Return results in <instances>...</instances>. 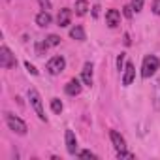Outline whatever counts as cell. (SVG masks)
<instances>
[{
    "label": "cell",
    "mask_w": 160,
    "mask_h": 160,
    "mask_svg": "<svg viewBox=\"0 0 160 160\" xmlns=\"http://www.w3.org/2000/svg\"><path fill=\"white\" fill-rule=\"evenodd\" d=\"M158 68H160V60H158V57H154V55H147V57L143 58V64H141V77H143V79H149L151 75L156 73Z\"/></svg>",
    "instance_id": "obj_1"
},
{
    "label": "cell",
    "mask_w": 160,
    "mask_h": 160,
    "mask_svg": "<svg viewBox=\"0 0 160 160\" xmlns=\"http://www.w3.org/2000/svg\"><path fill=\"white\" fill-rule=\"evenodd\" d=\"M4 119H6V124L10 126V130H13L15 134H19V136H25L27 134V122L25 121H21L19 117H15L13 113H10V111H6L4 113Z\"/></svg>",
    "instance_id": "obj_2"
},
{
    "label": "cell",
    "mask_w": 160,
    "mask_h": 160,
    "mask_svg": "<svg viewBox=\"0 0 160 160\" xmlns=\"http://www.w3.org/2000/svg\"><path fill=\"white\" fill-rule=\"evenodd\" d=\"M28 100H30V106L34 108L36 115L40 121H45V111H43V106H42V96L36 89H28Z\"/></svg>",
    "instance_id": "obj_3"
},
{
    "label": "cell",
    "mask_w": 160,
    "mask_h": 160,
    "mask_svg": "<svg viewBox=\"0 0 160 160\" xmlns=\"http://www.w3.org/2000/svg\"><path fill=\"white\" fill-rule=\"evenodd\" d=\"M0 66L4 70H12L17 66V60H15V55L10 51L8 45H2L0 47Z\"/></svg>",
    "instance_id": "obj_4"
},
{
    "label": "cell",
    "mask_w": 160,
    "mask_h": 160,
    "mask_svg": "<svg viewBox=\"0 0 160 160\" xmlns=\"http://www.w3.org/2000/svg\"><path fill=\"white\" fill-rule=\"evenodd\" d=\"M45 68H47V72H49L51 75H58V73L66 68V60H64L62 55H55V57H51V58L47 60Z\"/></svg>",
    "instance_id": "obj_5"
},
{
    "label": "cell",
    "mask_w": 160,
    "mask_h": 160,
    "mask_svg": "<svg viewBox=\"0 0 160 160\" xmlns=\"http://www.w3.org/2000/svg\"><path fill=\"white\" fill-rule=\"evenodd\" d=\"M106 23L109 28H115L121 25V12L119 10H108L106 12Z\"/></svg>",
    "instance_id": "obj_6"
},
{
    "label": "cell",
    "mask_w": 160,
    "mask_h": 160,
    "mask_svg": "<svg viewBox=\"0 0 160 160\" xmlns=\"http://www.w3.org/2000/svg\"><path fill=\"white\" fill-rule=\"evenodd\" d=\"M109 138H111V143H113L115 151H124V149H126V141H124V138H122L117 130H111V132H109Z\"/></svg>",
    "instance_id": "obj_7"
},
{
    "label": "cell",
    "mask_w": 160,
    "mask_h": 160,
    "mask_svg": "<svg viewBox=\"0 0 160 160\" xmlns=\"http://www.w3.org/2000/svg\"><path fill=\"white\" fill-rule=\"evenodd\" d=\"M134 75H136L134 64H132V62H126V64H124V75H122V85H124V87L132 85V81H134Z\"/></svg>",
    "instance_id": "obj_8"
},
{
    "label": "cell",
    "mask_w": 160,
    "mask_h": 160,
    "mask_svg": "<svg viewBox=\"0 0 160 160\" xmlns=\"http://www.w3.org/2000/svg\"><path fill=\"white\" fill-rule=\"evenodd\" d=\"M66 149L70 154H77V139H75V134L72 130H66Z\"/></svg>",
    "instance_id": "obj_9"
},
{
    "label": "cell",
    "mask_w": 160,
    "mask_h": 160,
    "mask_svg": "<svg viewBox=\"0 0 160 160\" xmlns=\"http://www.w3.org/2000/svg\"><path fill=\"white\" fill-rule=\"evenodd\" d=\"M70 19H72V12H70L68 8H62V10L58 12V15H57V23H58L60 28L68 27V25H70Z\"/></svg>",
    "instance_id": "obj_10"
},
{
    "label": "cell",
    "mask_w": 160,
    "mask_h": 160,
    "mask_svg": "<svg viewBox=\"0 0 160 160\" xmlns=\"http://www.w3.org/2000/svg\"><path fill=\"white\" fill-rule=\"evenodd\" d=\"M64 91L70 96H77L79 92H81V83H79V79H72V81H68V85L64 87Z\"/></svg>",
    "instance_id": "obj_11"
},
{
    "label": "cell",
    "mask_w": 160,
    "mask_h": 160,
    "mask_svg": "<svg viewBox=\"0 0 160 160\" xmlns=\"http://www.w3.org/2000/svg\"><path fill=\"white\" fill-rule=\"evenodd\" d=\"M81 79H83V83L85 85H92V64L91 62H87L85 66H83V70H81Z\"/></svg>",
    "instance_id": "obj_12"
},
{
    "label": "cell",
    "mask_w": 160,
    "mask_h": 160,
    "mask_svg": "<svg viewBox=\"0 0 160 160\" xmlns=\"http://www.w3.org/2000/svg\"><path fill=\"white\" fill-rule=\"evenodd\" d=\"M51 21H53V17H51V13L45 12V10L36 15V25H38V27H49Z\"/></svg>",
    "instance_id": "obj_13"
},
{
    "label": "cell",
    "mask_w": 160,
    "mask_h": 160,
    "mask_svg": "<svg viewBox=\"0 0 160 160\" xmlns=\"http://www.w3.org/2000/svg\"><path fill=\"white\" fill-rule=\"evenodd\" d=\"M70 38L72 40H77V42H85V30H83V27H79V25H75L72 30H70Z\"/></svg>",
    "instance_id": "obj_14"
},
{
    "label": "cell",
    "mask_w": 160,
    "mask_h": 160,
    "mask_svg": "<svg viewBox=\"0 0 160 160\" xmlns=\"http://www.w3.org/2000/svg\"><path fill=\"white\" fill-rule=\"evenodd\" d=\"M89 12V2L87 0H77L75 2V13L77 15H85Z\"/></svg>",
    "instance_id": "obj_15"
},
{
    "label": "cell",
    "mask_w": 160,
    "mask_h": 160,
    "mask_svg": "<svg viewBox=\"0 0 160 160\" xmlns=\"http://www.w3.org/2000/svg\"><path fill=\"white\" fill-rule=\"evenodd\" d=\"M47 47H55V45H58L60 43V38L57 36V34H49L47 38H45V42H43Z\"/></svg>",
    "instance_id": "obj_16"
},
{
    "label": "cell",
    "mask_w": 160,
    "mask_h": 160,
    "mask_svg": "<svg viewBox=\"0 0 160 160\" xmlns=\"http://www.w3.org/2000/svg\"><path fill=\"white\" fill-rule=\"evenodd\" d=\"M51 109H53V113L60 115V113H62V109H64V106H62V102H60L58 98H53V100H51Z\"/></svg>",
    "instance_id": "obj_17"
},
{
    "label": "cell",
    "mask_w": 160,
    "mask_h": 160,
    "mask_svg": "<svg viewBox=\"0 0 160 160\" xmlns=\"http://www.w3.org/2000/svg\"><path fill=\"white\" fill-rule=\"evenodd\" d=\"M143 2L145 0H132V10L138 13V12H141L143 10Z\"/></svg>",
    "instance_id": "obj_18"
},
{
    "label": "cell",
    "mask_w": 160,
    "mask_h": 160,
    "mask_svg": "<svg viewBox=\"0 0 160 160\" xmlns=\"http://www.w3.org/2000/svg\"><path fill=\"white\" fill-rule=\"evenodd\" d=\"M77 156H79V158H98V156H96L94 152H91V151H79Z\"/></svg>",
    "instance_id": "obj_19"
},
{
    "label": "cell",
    "mask_w": 160,
    "mask_h": 160,
    "mask_svg": "<svg viewBox=\"0 0 160 160\" xmlns=\"http://www.w3.org/2000/svg\"><path fill=\"white\" fill-rule=\"evenodd\" d=\"M117 158H134V152H128L126 149L124 151H117Z\"/></svg>",
    "instance_id": "obj_20"
},
{
    "label": "cell",
    "mask_w": 160,
    "mask_h": 160,
    "mask_svg": "<svg viewBox=\"0 0 160 160\" xmlns=\"http://www.w3.org/2000/svg\"><path fill=\"white\" fill-rule=\"evenodd\" d=\"M124 58H126V55H124V53H121V55L117 57V68H119V70H122V68H124Z\"/></svg>",
    "instance_id": "obj_21"
},
{
    "label": "cell",
    "mask_w": 160,
    "mask_h": 160,
    "mask_svg": "<svg viewBox=\"0 0 160 160\" xmlns=\"http://www.w3.org/2000/svg\"><path fill=\"white\" fill-rule=\"evenodd\" d=\"M38 4H40V8L45 10V12L51 10V2H49V0H38Z\"/></svg>",
    "instance_id": "obj_22"
},
{
    "label": "cell",
    "mask_w": 160,
    "mask_h": 160,
    "mask_svg": "<svg viewBox=\"0 0 160 160\" xmlns=\"http://www.w3.org/2000/svg\"><path fill=\"white\" fill-rule=\"evenodd\" d=\"M152 12H154V15H160V0L152 2Z\"/></svg>",
    "instance_id": "obj_23"
},
{
    "label": "cell",
    "mask_w": 160,
    "mask_h": 160,
    "mask_svg": "<svg viewBox=\"0 0 160 160\" xmlns=\"http://www.w3.org/2000/svg\"><path fill=\"white\" fill-rule=\"evenodd\" d=\"M25 68H27V70H28V72H30L32 75H38V70H36V68H34V66H32L30 62H25Z\"/></svg>",
    "instance_id": "obj_24"
},
{
    "label": "cell",
    "mask_w": 160,
    "mask_h": 160,
    "mask_svg": "<svg viewBox=\"0 0 160 160\" xmlns=\"http://www.w3.org/2000/svg\"><path fill=\"white\" fill-rule=\"evenodd\" d=\"M122 10H124V17H126V19H130V17H132V12H134V10H132V6H124Z\"/></svg>",
    "instance_id": "obj_25"
},
{
    "label": "cell",
    "mask_w": 160,
    "mask_h": 160,
    "mask_svg": "<svg viewBox=\"0 0 160 160\" xmlns=\"http://www.w3.org/2000/svg\"><path fill=\"white\" fill-rule=\"evenodd\" d=\"M124 43L130 45V36H128V34H124Z\"/></svg>",
    "instance_id": "obj_26"
}]
</instances>
